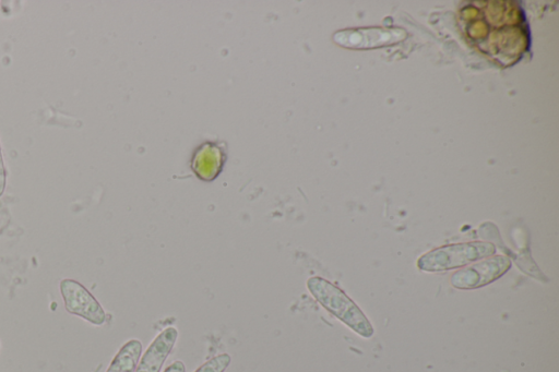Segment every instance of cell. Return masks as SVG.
I'll list each match as a JSON object with an SVG mask.
<instances>
[{"label": "cell", "instance_id": "6da1fadb", "mask_svg": "<svg viewBox=\"0 0 559 372\" xmlns=\"http://www.w3.org/2000/svg\"><path fill=\"white\" fill-rule=\"evenodd\" d=\"M307 287L316 300L362 337H371L373 328L359 308L336 286L321 277H311Z\"/></svg>", "mask_w": 559, "mask_h": 372}, {"label": "cell", "instance_id": "7a4b0ae2", "mask_svg": "<svg viewBox=\"0 0 559 372\" xmlns=\"http://www.w3.org/2000/svg\"><path fill=\"white\" fill-rule=\"evenodd\" d=\"M495 251L496 248L488 242H466L442 247L424 254L418 260V267L426 272L448 271L491 255Z\"/></svg>", "mask_w": 559, "mask_h": 372}, {"label": "cell", "instance_id": "3957f363", "mask_svg": "<svg viewBox=\"0 0 559 372\" xmlns=\"http://www.w3.org/2000/svg\"><path fill=\"white\" fill-rule=\"evenodd\" d=\"M66 310L94 325H103L106 313L95 297L79 281L70 278L59 284Z\"/></svg>", "mask_w": 559, "mask_h": 372}, {"label": "cell", "instance_id": "277c9868", "mask_svg": "<svg viewBox=\"0 0 559 372\" xmlns=\"http://www.w3.org/2000/svg\"><path fill=\"white\" fill-rule=\"evenodd\" d=\"M510 266L511 262L507 256L496 255L454 273L451 284L459 289L478 288L502 276Z\"/></svg>", "mask_w": 559, "mask_h": 372}, {"label": "cell", "instance_id": "5b68a950", "mask_svg": "<svg viewBox=\"0 0 559 372\" xmlns=\"http://www.w3.org/2000/svg\"><path fill=\"white\" fill-rule=\"evenodd\" d=\"M406 33L401 28H356L338 31L333 35L336 44L347 48H373L391 45L404 39Z\"/></svg>", "mask_w": 559, "mask_h": 372}, {"label": "cell", "instance_id": "8992f818", "mask_svg": "<svg viewBox=\"0 0 559 372\" xmlns=\"http://www.w3.org/2000/svg\"><path fill=\"white\" fill-rule=\"evenodd\" d=\"M226 159L222 145L213 142L201 144L191 158V169L203 181L214 180L222 171Z\"/></svg>", "mask_w": 559, "mask_h": 372}, {"label": "cell", "instance_id": "52a82bcc", "mask_svg": "<svg viewBox=\"0 0 559 372\" xmlns=\"http://www.w3.org/2000/svg\"><path fill=\"white\" fill-rule=\"evenodd\" d=\"M178 336V331L170 326L165 328L152 341L140 362L135 372H159L166 358L173 350Z\"/></svg>", "mask_w": 559, "mask_h": 372}, {"label": "cell", "instance_id": "ba28073f", "mask_svg": "<svg viewBox=\"0 0 559 372\" xmlns=\"http://www.w3.org/2000/svg\"><path fill=\"white\" fill-rule=\"evenodd\" d=\"M142 344L138 339L127 341L114 357L106 372H135Z\"/></svg>", "mask_w": 559, "mask_h": 372}, {"label": "cell", "instance_id": "9c48e42d", "mask_svg": "<svg viewBox=\"0 0 559 372\" xmlns=\"http://www.w3.org/2000/svg\"><path fill=\"white\" fill-rule=\"evenodd\" d=\"M230 360L229 355L222 353L206 361L194 372H224L229 365Z\"/></svg>", "mask_w": 559, "mask_h": 372}, {"label": "cell", "instance_id": "30bf717a", "mask_svg": "<svg viewBox=\"0 0 559 372\" xmlns=\"http://www.w3.org/2000/svg\"><path fill=\"white\" fill-rule=\"evenodd\" d=\"M7 184V170L2 156V148L0 143V196L3 194Z\"/></svg>", "mask_w": 559, "mask_h": 372}, {"label": "cell", "instance_id": "8fae6325", "mask_svg": "<svg viewBox=\"0 0 559 372\" xmlns=\"http://www.w3.org/2000/svg\"><path fill=\"white\" fill-rule=\"evenodd\" d=\"M185 364L181 361H175L168 365L164 372H185Z\"/></svg>", "mask_w": 559, "mask_h": 372}]
</instances>
